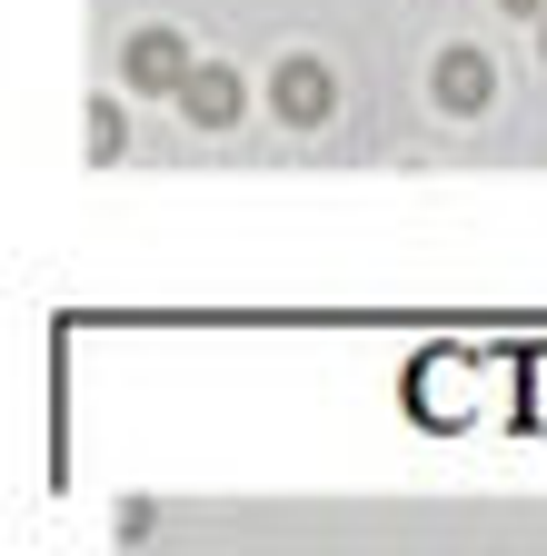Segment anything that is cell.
<instances>
[{"label": "cell", "mask_w": 547, "mask_h": 556, "mask_svg": "<svg viewBox=\"0 0 547 556\" xmlns=\"http://www.w3.org/2000/svg\"><path fill=\"white\" fill-rule=\"evenodd\" d=\"M120 60H129V80H140V90H189V70H199L179 30H140V40L120 50Z\"/></svg>", "instance_id": "obj_1"}, {"label": "cell", "mask_w": 547, "mask_h": 556, "mask_svg": "<svg viewBox=\"0 0 547 556\" xmlns=\"http://www.w3.org/2000/svg\"><path fill=\"white\" fill-rule=\"evenodd\" d=\"M179 100H189V119H199V129H229L249 90H239V70H189V90H179Z\"/></svg>", "instance_id": "obj_2"}, {"label": "cell", "mask_w": 547, "mask_h": 556, "mask_svg": "<svg viewBox=\"0 0 547 556\" xmlns=\"http://www.w3.org/2000/svg\"><path fill=\"white\" fill-rule=\"evenodd\" d=\"M328 100H338V80H328L319 60H289V70H279V110H289V119H328Z\"/></svg>", "instance_id": "obj_3"}, {"label": "cell", "mask_w": 547, "mask_h": 556, "mask_svg": "<svg viewBox=\"0 0 547 556\" xmlns=\"http://www.w3.org/2000/svg\"><path fill=\"white\" fill-rule=\"evenodd\" d=\"M438 100L448 110H477V100H488V60H477V50H448L438 60Z\"/></svg>", "instance_id": "obj_4"}, {"label": "cell", "mask_w": 547, "mask_h": 556, "mask_svg": "<svg viewBox=\"0 0 547 556\" xmlns=\"http://www.w3.org/2000/svg\"><path fill=\"white\" fill-rule=\"evenodd\" d=\"M508 11H537V21H547V0H508Z\"/></svg>", "instance_id": "obj_5"}]
</instances>
